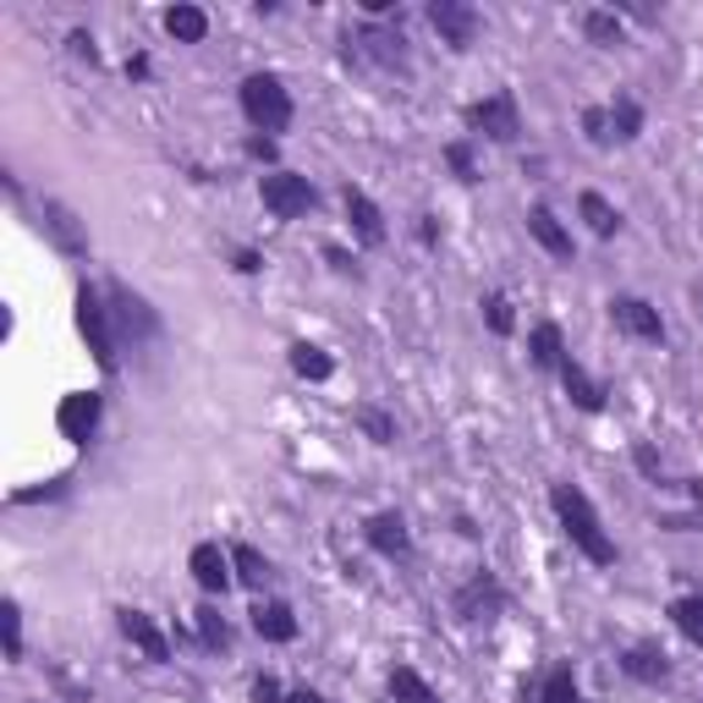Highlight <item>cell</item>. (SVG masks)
Listing matches in <instances>:
<instances>
[{
  "label": "cell",
  "instance_id": "40",
  "mask_svg": "<svg viewBox=\"0 0 703 703\" xmlns=\"http://www.w3.org/2000/svg\"><path fill=\"white\" fill-rule=\"evenodd\" d=\"M237 270H242V276H259L265 265H259V254H248V248H242V254H237Z\"/></svg>",
  "mask_w": 703,
  "mask_h": 703
},
{
  "label": "cell",
  "instance_id": "29",
  "mask_svg": "<svg viewBox=\"0 0 703 703\" xmlns=\"http://www.w3.org/2000/svg\"><path fill=\"white\" fill-rule=\"evenodd\" d=\"M231 566H237V577H242L248 588H265V582H270V561H265L254 545H237V550H231Z\"/></svg>",
  "mask_w": 703,
  "mask_h": 703
},
{
  "label": "cell",
  "instance_id": "18",
  "mask_svg": "<svg viewBox=\"0 0 703 703\" xmlns=\"http://www.w3.org/2000/svg\"><path fill=\"white\" fill-rule=\"evenodd\" d=\"M561 385H566V396H571V407H582V413H599V407H604V391L588 380V369H582L577 358L561 363Z\"/></svg>",
  "mask_w": 703,
  "mask_h": 703
},
{
  "label": "cell",
  "instance_id": "28",
  "mask_svg": "<svg viewBox=\"0 0 703 703\" xmlns=\"http://www.w3.org/2000/svg\"><path fill=\"white\" fill-rule=\"evenodd\" d=\"M671 621L682 627V638H693L703 649V593H688V599H676L671 604Z\"/></svg>",
  "mask_w": 703,
  "mask_h": 703
},
{
  "label": "cell",
  "instance_id": "3",
  "mask_svg": "<svg viewBox=\"0 0 703 703\" xmlns=\"http://www.w3.org/2000/svg\"><path fill=\"white\" fill-rule=\"evenodd\" d=\"M77 330H83V341H89L94 363H100L105 374H116V335H111V308H105V297H100L94 286H77Z\"/></svg>",
  "mask_w": 703,
  "mask_h": 703
},
{
  "label": "cell",
  "instance_id": "30",
  "mask_svg": "<svg viewBox=\"0 0 703 703\" xmlns=\"http://www.w3.org/2000/svg\"><path fill=\"white\" fill-rule=\"evenodd\" d=\"M0 632H6V660L17 665L22 660V610H17V599H0Z\"/></svg>",
  "mask_w": 703,
  "mask_h": 703
},
{
  "label": "cell",
  "instance_id": "36",
  "mask_svg": "<svg viewBox=\"0 0 703 703\" xmlns=\"http://www.w3.org/2000/svg\"><path fill=\"white\" fill-rule=\"evenodd\" d=\"M582 133H588V143H599V148H604V143H610V111H599V105H593V111H582Z\"/></svg>",
  "mask_w": 703,
  "mask_h": 703
},
{
  "label": "cell",
  "instance_id": "4",
  "mask_svg": "<svg viewBox=\"0 0 703 703\" xmlns=\"http://www.w3.org/2000/svg\"><path fill=\"white\" fill-rule=\"evenodd\" d=\"M259 198H265V209H270L276 220H297V215L313 209L308 176H291V170H270V176L259 182Z\"/></svg>",
  "mask_w": 703,
  "mask_h": 703
},
{
  "label": "cell",
  "instance_id": "31",
  "mask_svg": "<svg viewBox=\"0 0 703 703\" xmlns=\"http://www.w3.org/2000/svg\"><path fill=\"white\" fill-rule=\"evenodd\" d=\"M539 703H577V676H571V665H556V671L545 676Z\"/></svg>",
  "mask_w": 703,
  "mask_h": 703
},
{
  "label": "cell",
  "instance_id": "41",
  "mask_svg": "<svg viewBox=\"0 0 703 703\" xmlns=\"http://www.w3.org/2000/svg\"><path fill=\"white\" fill-rule=\"evenodd\" d=\"M324 259H330V265H335V270H341V276H358V270H352V259H347V254H341V248H324Z\"/></svg>",
  "mask_w": 703,
  "mask_h": 703
},
{
  "label": "cell",
  "instance_id": "11",
  "mask_svg": "<svg viewBox=\"0 0 703 703\" xmlns=\"http://www.w3.org/2000/svg\"><path fill=\"white\" fill-rule=\"evenodd\" d=\"M116 621H122L127 643L138 649L143 660H154V665H165V660H170V643H165V632H159V627H154L143 610H133V604H127V610H116Z\"/></svg>",
  "mask_w": 703,
  "mask_h": 703
},
{
  "label": "cell",
  "instance_id": "12",
  "mask_svg": "<svg viewBox=\"0 0 703 703\" xmlns=\"http://www.w3.org/2000/svg\"><path fill=\"white\" fill-rule=\"evenodd\" d=\"M500 604H506V593H500V582H495L489 571H478V577L456 593V616H462V621H489Z\"/></svg>",
  "mask_w": 703,
  "mask_h": 703
},
{
  "label": "cell",
  "instance_id": "22",
  "mask_svg": "<svg viewBox=\"0 0 703 703\" xmlns=\"http://www.w3.org/2000/svg\"><path fill=\"white\" fill-rule=\"evenodd\" d=\"M291 369H297V380H313V385L335 374L330 352H324V347H308V341H297V347H291Z\"/></svg>",
  "mask_w": 703,
  "mask_h": 703
},
{
  "label": "cell",
  "instance_id": "19",
  "mask_svg": "<svg viewBox=\"0 0 703 703\" xmlns=\"http://www.w3.org/2000/svg\"><path fill=\"white\" fill-rule=\"evenodd\" d=\"M165 33L182 39V44H198V39L209 33V17H204L198 6H170V11H165Z\"/></svg>",
  "mask_w": 703,
  "mask_h": 703
},
{
  "label": "cell",
  "instance_id": "26",
  "mask_svg": "<svg viewBox=\"0 0 703 703\" xmlns=\"http://www.w3.org/2000/svg\"><path fill=\"white\" fill-rule=\"evenodd\" d=\"M582 33H588V44L616 50V44H621V17H616V11H588V17H582Z\"/></svg>",
  "mask_w": 703,
  "mask_h": 703
},
{
  "label": "cell",
  "instance_id": "20",
  "mask_svg": "<svg viewBox=\"0 0 703 703\" xmlns=\"http://www.w3.org/2000/svg\"><path fill=\"white\" fill-rule=\"evenodd\" d=\"M391 699L396 703H440V693L423 682L413 665H391Z\"/></svg>",
  "mask_w": 703,
  "mask_h": 703
},
{
  "label": "cell",
  "instance_id": "2",
  "mask_svg": "<svg viewBox=\"0 0 703 703\" xmlns=\"http://www.w3.org/2000/svg\"><path fill=\"white\" fill-rule=\"evenodd\" d=\"M242 116L259 127V133H286L291 127V94L276 72H254L242 83Z\"/></svg>",
  "mask_w": 703,
  "mask_h": 703
},
{
  "label": "cell",
  "instance_id": "33",
  "mask_svg": "<svg viewBox=\"0 0 703 703\" xmlns=\"http://www.w3.org/2000/svg\"><path fill=\"white\" fill-rule=\"evenodd\" d=\"M358 428H363L374 445H391V440H396V423H391V413H380V407H358Z\"/></svg>",
  "mask_w": 703,
  "mask_h": 703
},
{
  "label": "cell",
  "instance_id": "27",
  "mask_svg": "<svg viewBox=\"0 0 703 703\" xmlns=\"http://www.w3.org/2000/svg\"><path fill=\"white\" fill-rule=\"evenodd\" d=\"M363 44H369V55H374L380 66H407L402 33H380V28H369V33H363Z\"/></svg>",
  "mask_w": 703,
  "mask_h": 703
},
{
  "label": "cell",
  "instance_id": "42",
  "mask_svg": "<svg viewBox=\"0 0 703 703\" xmlns=\"http://www.w3.org/2000/svg\"><path fill=\"white\" fill-rule=\"evenodd\" d=\"M286 703H324V699H319V693H308V688H291V693H286Z\"/></svg>",
  "mask_w": 703,
  "mask_h": 703
},
{
  "label": "cell",
  "instance_id": "34",
  "mask_svg": "<svg viewBox=\"0 0 703 703\" xmlns=\"http://www.w3.org/2000/svg\"><path fill=\"white\" fill-rule=\"evenodd\" d=\"M484 319H489V330H495V335H511V324H517V319H511V302H506L500 291H489V297H484Z\"/></svg>",
  "mask_w": 703,
  "mask_h": 703
},
{
  "label": "cell",
  "instance_id": "24",
  "mask_svg": "<svg viewBox=\"0 0 703 703\" xmlns=\"http://www.w3.org/2000/svg\"><path fill=\"white\" fill-rule=\"evenodd\" d=\"M577 209H582V220H588V231H593V237H616L621 215H616L599 193H582V198H577Z\"/></svg>",
  "mask_w": 703,
  "mask_h": 703
},
{
  "label": "cell",
  "instance_id": "35",
  "mask_svg": "<svg viewBox=\"0 0 703 703\" xmlns=\"http://www.w3.org/2000/svg\"><path fill=\"white\" fill-rule=\"evenodd\" d=\"M445 165L456 170V182H478V170H473V148H467V143H445Z\"/></svg>",
  "mask_w": 703,
  "mask_h": 703
},
{
  "label": "cell",
  "instance_id": "16",
  "mask_svg": "<svg viewBox=\"0 0 703 703\" xmlns=\"http://www.w3.org/2000/svg\"><path fill=\"white\" fill-rule=\"evenodd\" d=\"M528 231H534V242H539L550 259H571V231H566L545 204H534V209H528Z\"/></svg>",
  "mask_w": 703,
  "mask_h": 703
},
{
  "label": "cell",
  "instance_id": "9",
  "mask_svg": "<svg viewBox=\"0 0 703 703\" xmlns=\"http://www.w3.org/2000/svg\"><path fill=\"white\" fill-rule=\"evenodd\" d=\"M111 302H116L111 313H116V324H122L127 335H138V341H148V335L159 330V313H154V308L143 302L138 291H127L122 281H111Z\"/></svg>",
  "mask_w": 703,
  "mask_h": 703
},
{
  "label": "cell",
  "instance_id": "14",
  "mask_svg": "<svg viewBox=\"0 0 703 703\" xmlns=\"http://www.w3.org/2000/svg\"><path fill=\"white\" fill-rule=\"evenodd\" d=\"M347 220H352V231H358L369 248H380V242H385V215L374 209V198H369V193L347 187Z\"/></svg>",
  "mask_w": 703,
  "mask_h": 703
},
{
  "label": "cell",
  "instance_id": "5",
  "mask_svg": "<svg viewBox=\"0 0 703 703\" xmlns=\"http://www.w3.org/2000/svg\"><path fill=\"white\" fill-rule=\"evenodd\" d=\"M467 127H478L484 138L495 143H511L523 133V116H517V94H489V100H478V105H467Z\"/></svg>",
  "mask_w": 703,
  "mask_h": 703
},
{
  "label": "cell",
  "instance_id": "25",
  "mask_svg": "<svg viewBox=\"0 0 703 703\" xmlns=\"http://www.w3.org/2000/svg\"><path fill=\"white\" fill-rule=\"evenodd\" d=\"M610 127H616V138L632 143L643 133V105L632 100V94H616V105H610Z\"/></svg>",
  "mask_w": 703,
  "mask_h": 703
},
{
  "label": "cell",
  "instance_id": "17",
  "mask_svg": "<svg viewBox=\"0 0 703 703\" xmlns=\"http://www.w3.org/2000/svg\"><path fill=\"white\" fill-rule=\"evenodd\" d=\"M254 632H259L265 643H291V638H297V616H291V604H281V599L259 604V610H254Z\"/></svg>",
  "mask_w": 703,
  "mask_h": 703
},
{
  "label": "cell",
  "instance_id": "8",
  "mask_svg": "<svg viewBox=\"0 0 703 703\" xmlns=\"http://www.w3.org/2000/svg\"><path fill=\"white\" fill-rule=\"evenodd\" d=\"M610 319H616V330H627L638 341H665L660 308H649L643 297H610Z\"/></svg>",
  "mask_w": 703,
  "mask_h": 703
},
{
  "label": "cell",
  "instance_id": "21",
  "mask_svg": "<svg viewBox=\"0 0 703 703\" xmlns=\"http://www.w3.org/2000/svg\"><path fill=\"white\" fill-rule=\"evenodd\" d=\"M528 358H534L539 369H561V363H566L561 324H539V330H534V341H528Z\"/></svg>",
  "mask_w": 703,
  "mask_h": 703
},
{
  "label": "cell",
  "instance_id": "6",
  "mask_svg": "<svg viewBox=\"0 0 703 703\" xmlns=\"http://www.w3.org/2000/svg\"><path fill=\"white\" fill-rule=\"evenodd\" d=\"M39 220H44L50 242H55L66 259H89V231H83V220H77L61 198H44V204H39Z\"/></svg>",
  "mask_w": 703,
  "mask_h": 703
},
{
  "label": "cell",
  "instance_id": "23",
  "mask_svg": "<svg viewBox=\"0 0 703 703\" xmlns=\"http://www.w3.org/2000/svg\"><path fill=\"white\" fill-rule=\"evenodd\" d=\"M621 671H627L632 682H665V676H671L665 654H654V649H627V654H621Z\"/></svg>",
  "mask_w": 703,
  "mask_h": 703
},
{
  "label": "cell",
  "instance_id": "7",
  "mask_svg": "<svg viewBox=\"0 0 703 703\" xmlns=\"http://www.w3.org/2000/svg\"><path fill=\"white\" fill-rule=\"evenodd\" d=\"M428 22H434V33H440L451 50H467V44L478 39V11H473L467 0H434V6H428Z\"/></svg>",
  "mask_w": 703,
  "mask_h": 703
},
{
  "label": "cell",
  "instance_id": "10",
  "mask_svg": "<svg viewBox=\"0 0 703 703\" xmlns=\"http://www.w3.org/2000/svg\"><path fill=\"white\" fill-rule=\"evenodd\" d=\"M55 423H61V434H66V440L89 445V440H94V428H100V396H94V391L66 396V402H61V413H55Z\"/></svg>",
  "mask_w": 703,
  "mask_h": 703
},
{
  "label": "cell",
  "instance_id": "1",
  "mask_svg": "<svg viewBox=\"0 0 703 703\" xmlns=\"http://www.w3.org/2000/svg\"><path fill=\"white\" fill-rule=\"evenodd\" d=\"M550 506H556V517H561V528H566V539H571L577 556H588L593 566H616V545H610V534L599 528V511L588 506V495H582L577 484H556V489H550Z\"/></svg>",
  "mask_w": 703,
  "mask_h": 703
},
{
  "label": "cell",
  "instance_id": "15",
  "mask_svg": "<svg viewBox=\"0 0 703 703\" xmlns=\"http://www.w3.org/2000/svg\"><path fill=\"white\" fill-rule=\"evenodd\" d=\"M369 545L380 550V556H407L413 550V534H407V523L396 517V511H380V517H369Z\"/></svg>",
  "mask_w": 703,
  "mask_h": 703
},
{
  "label": "cell",
  "instance_id": "38",
  "mask_svg": "<svg viewBox=\"0 0 703 703\" xmlns=\"http://www.w3.org/2000/svg\"><path fill=\"white\" fill-rule=\"evenodd\" d=\"M66 44H72V55H77V61H89V66H94V61H100V50H94V39H89V33H83V28H77V33H72V39H66Z\"/></svg>",
  "mask_w": 703,
  "mask_h": 703
},
{
  "label": "cell",
  "instance_id": "13",
  "mask_svg": "<svg viewBox=\"0 0 703 703\" xmlns=\"http://www.w3.org/2000/svg\"><path fill=\"white\" fill-rule=\"evenodd\" d=\"M187 566H193V577H198V588L204 593H226L231 588V561L220 556V545H193V556H187Z\"/></svg>",
  "mask_w": 703,
  "mask_h": 703
},
{
  "label": "cell",
  "instance_id": "37",
  "mask_svg": "<svg viewBox=\"0 0 703 703\" xmlns=\"http://www.w3.org/2000/svg\"><path fill=\"white\" fill-rule=\"evenodd\" d=\"M254 703H286L281 682H276V676H259V682H254Z\"/></svg>",
  "mask_w": 703,
  "mask_h": 703
},
{
  "label": "cell",
  "instance_id": "32",
  "mask_svg": "<svg viewBox=\"0 0 703 703\" xmlns=\"http://www.w3.org/2000/svg\"><path fill=\"white\" fill-rule=\"evenodd\" d=\"M198 638H204V649H231V627L220 621V610H198Z\"/></svg>",
  "mask_w": 703,
  "mask_h": 703
},
{
  "label": "cell",
  "instance_id": "39",
  "mask_svg": "<svg viewBox=\"0 0 703 703\" xmlns=\"http://www.w3.org/2000/svg\"><path fill=\"white\" fill-rule=\"evenodd\" d=\"M248 154H254V159H276V143H270L265 133H259V138L248 143Z\"/></svg>",
  "mask_w": 703,
  "mask_h": 703
}]
</instances>
